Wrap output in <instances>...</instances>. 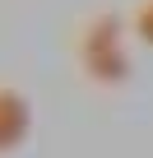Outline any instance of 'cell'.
Wrapping results in <instances>:
<instances>
[{
    "label": "cell",
    "mask_w": 153,
    "mask_h": 158,
    "mask_svg": "<svg viewBox=\"0 0 153 158\" xmlns=\"http://www.w3.org/2000/svg\"><path fill=\"white\" fill-rule=\"evenodd\" d=\"M130 28H135V37H139L144 47H153V0H139V5H135Z\"/></svg>",
    "instance_id": "3957f363"
},
{
    "label": "cell",
    "mask_w": 153,
    "mask_h": 158,
    "mask_svg": "<svg viewBox=\"0 0 153 158\" xmlns=\"http://www.w3.org/2000/svg\"><path fill=\"white\" fill-rule=\"evenodd\" d=\"M74 60H79L84 79L98 89H121L130 79V51H125V23L121 14H98L79 28L74 37Z\"/></svg>",
    "instance_id": "6da1fadb"
},
{
    "label": "cell",
    "mask_w": 153,
    "mask_h": 158,
    "mask_svg": "<svg viewBox=\"0 0 153 158\" xmlns=\"http://www.w3.org/2000/svg\"><path fill=\"white\" fill-rule=\"evenodd\" d=\"M33 135V102L10 89V84H0V153H14L19 144H28Z\"/></svg>",
    "instance_id": "7a4b0ae2"
}]
</instances>
